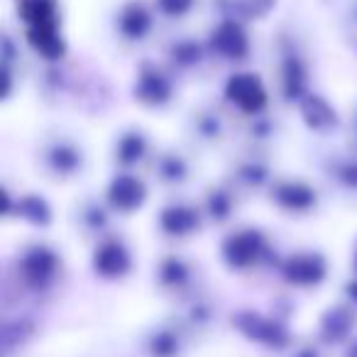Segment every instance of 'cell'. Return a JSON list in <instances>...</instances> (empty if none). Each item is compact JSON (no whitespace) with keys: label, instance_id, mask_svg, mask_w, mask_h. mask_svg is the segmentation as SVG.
<instances>
[{"label":"cell","instance_id":"1","mask_svg":"<svg viewBox=\"0 0 357 357\" xmlns=\"http://www.w3.org/2000/svg\"><path fill=\"white\" fill-rule=\"evenodd\" d=\"M225 96L230 103L238 105L243 113H259L267 105V89L255 74H235L225 86Z\"/></svg>","mask_w":357,"mask_h":357},{"label":"cell","instance_id":"2","mask_svg":"<svg viewBox=\"0 0 357 357\" xmlns=\"http://www.w3.org/2000/svg\"><path fill=\"white\" fill-rule=\"evenodd\" d=\"M147 199V191H144V184L137 176H130V174H120V176L113 178V184L108 189V201L113 208L123 211V213H130V211L139 208Z\"/></svg>","mask_w":357,"mask_h":357},{"label":"cell","instance_id":"3","mask_svg":"<svg viewBox=\"0 0 357 357\" xmlns=\"http://www.w3.org/2000/svg\"><path fill=\"white\" fill-rule=\"evenodd\" d=\"M213 50L218 52L220 56L225 59H243L245 54L250 52V42L245 30L233 20L220 22L218 27L213 30Z\"/></svg>","mask_w":357,"mask_h":357},{"label":"cell","instance_id":"4","mask_svg":"<svg viewBox=\"0 0 357 357\" xmlns=\"http://www.w3.org/2000/svg\"><path fill=\"white\" fill-rule=\"evenodd\" d=\"M264 250V240L255 230H243V233L233 235L225 243V257L235 267H248V264L257 262V257Z\"/></svg>","mask_w":357,"mask_h":357},{"label":"cell","instance_id":"5","mask_svg":"<svg viewBox=\"0 0 357 357\" xmlns=\"http://www.w3.org/2000/svg\"><path fill=\"white\" fill-rule=\"evenodd\" d=\"M17 13L27 30L56 27V0H17Z\"/></svg>","mask_w":357,"mask_h":357},{"label":"cell","instance_id":"6","mask_svg":"<svg viewBox=\"0 0 357 357\" xmlns=\"http://www.w3.org/2000/svg\"><path fill=\"white\" fill-rule=\"evenodd\" d=\"M93 262H96V269H98L103 277H120V274L128 272L130 255L120 243L108 240V243H103L98 250H96Z\"/></svg>","mask_w":357,"mask_h":357},{"label":"cell","instance_id":"7","mask_svg":"<svg viewBox=\"0 0 357 357\" xmlns=\"http://www.w3.org/2000/svg\"><path fill=\"white\" fill-rule=\"evenodd\" d=\"M172 96V86H169L167 76H162L159 71L154 69H144L139 74V81H137V98L142 103H149V105H162L169 100Z\"/></svg>","mask_w":357,"mask_h":357},{"label":"cell","instance_id":"8","mask_svg":"<svg viewBox=\"0 0 357 357\" xmlns=\"http://www.w3.org/2000/svg\"><path fill=\"white\" fill-rule=\"evenodd\" d=\"M284 272L296 284H316L323 277L326 267H323V259L318 255H296L287 262Z\"/></svg>","mask_w":357,"mask_h":357},{"label":"cell","instance_id":"9","mask_svg":"<svg viewBox=\"0 0 357 357\" xmlns=\"http://www.w3.org/2000/svg\"><path fill=\"white\" fill-rule=\"evenodd\" d=\"M277 201L287 211H308L316 204V191L308 189L301 181H287L277 189Z\"/></svg>","mask_w":357,"mask_h":357},{"label":"cell","instance_id":"10","mask_svg":"<svg viewBox=\"0 0 357 357\" xmlns=\"http://www.w3.org/2000/svg\"><path fill=\"white\" fill-rule=\"evenodd\" d=\"M149 27H152V17L139 3H130L120 15V32L128 40H142L149 32Z\"/></svg>","mask_w":357,"mask_h":357},{"label":"cell","instance_id":"11","mask_svg":"<svg viewBox=\"0 0 357 357\" xmlns=\"http://www.w3.org/2000/svg\"><path fill=\"white\" fill-rule=\"evenodd\" d=\"M54 267H56V257L50 250H32L25 257V262H22L25 277L32 284H45L54 274Z\"/></svg>","mask_w":357,"mask_h":357},{"label":"cell","instance_id":"12","mask_svg":"<svg viewBox=\"0 0 357 357\" xmlns=\"http://www.w3.org/2000/svg\"><path fill=\"white\" fill-rule=\"evenodd\" d=\"M30 45L47 59H59L64 54V42L56 27H40V30H27Z\"/></svg>","mask_w":357,"mask_h":357},{"label":"cell","instance_id":"13","mask_svg":"<svg viewBox=\"0 0 357 357\" xmlns=\"http://www.w3.org/2000/svg\"><path fill=\"white\" fill-rule=\"evenodd\" d=\"M199 225V218L191 208L184 206H172L162 213V228L172 235H186Z\"/></svg>","mask_w":357,"mask_h":357},{"label":"cell","instance_id":"14","mask_svg":"<svg viewBox=\"0 0 357 357\" xmlns=\"http://www.w3.org/2000/svg\"><path fill=\"white\" fill-rule=\"evenodd\" d=\"M284 93L287 98H301L303 89H306V69L301 66V61L296 56H289L284 61Z\"/></svg>","mask_w":357,"mask_h":357},{"label":"cell","instance_id":"15","mask_svg":"<svg viewBox=\"0 0 357 357\" xmlns=\"http://www.w3.org/2000/svg\"><path fill=\"white\" fill-rule=\"evenodd\" d=\"M301 110H303V115H306L308 125L316 130H323L331 123H335V113H333L326 100H321L318 96H308V98L303 100Z\"/></svg>","mask_w":357,"mask_h":357},{"label":"cell","instance_id":"16","mask_svg":"<svg viewBox=\"0 0 357 357\" xmlns=\"http://www.w3.org/2000/svg\"><path fill=\"white\" fill-rule=\"evenodd\" d=\"M144 152V139L139 135H125L120 139V147H118V154L123 162H137Z\"/></svg>","mask_w":357,"mask_h":357},{"label":"cell","instance_id":"17","mask_svg":"<svg viewBox=\"0 0 357 357\" xmlns=\"http://www.w3.org/2000/svg\"><path fill=\"white\" fill-rule=\"evenodd\" d=\"M157 3H159V10L169 17L186 15L191 10V6H194V0H157Z\"/></svg>","mask_w":357,"mask_h":357},{"label":"cell","instance_id":"18","mask_svg":"<svg viewBox=\"0 0 357 357\" xmlns=\"http://www.w3.org/2000/svg\"><path fill=\"white\" fill-rule=\"evenodd\" d=\"M76 162H79V157H76L74 149H66V147L54 149V167L56 169H61V172H71V169L76 167Z\"/></svg>","mask_w":357,"mask_h":357},{"label":"cell","instance_id":"19","mask_svg":"<svg viewBox=\"0 0 357 357\" xmlns=\"http://www.w3.org/2000/svg\"><path fill=\"white\" fill-rule=\"evenodd\" d=\"M211 211H213V215L223 218V215L228 213V199H225L223 194H215L213 199H211Z\"/></svg>","mask_w":357,"mask_h":357},{"label":"cell","instance_id":"20","mask_svg":"<svg viewBox=\"0 0 357 357\" xmlns=\"http://www.w3.org/2000/svg\"><path fill=\"white\" fill-rule=\"evenodd\" d=\"M342 178H345V184H347V186L357 189V162H355V164H347V167L342 169Z\"/></svg>","mask_w":357,"mask_h":357}]
</instances>
